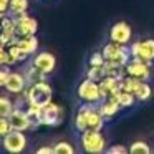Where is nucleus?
Masks as SVG:
<instances>
[{
    "mask_svg": "<svg viewBox=\"0 0 154 154\" xmlns=\"http://www.w3.org/2000/svg\"><path fill=\"white\" fill-rule=\"evenodd\" d=\"M25 94H27L28 104H35V106L45 108L47 104L51 103L53 91H51V86L47 81H37V83H32L25 90Z\"/></svg>",
    "mask_w": 154,
    "mask_h": 154,
    "instance_id": "1",
    "label": "nucleus"
},
{
    "mask_svg": "<svg viewBox=\"0 0 154 154\" xmlns=\"http://www.w3.org/2000/svg\"><path fill=\"white\" fill-rule=\"evenodd\" d=\"M81 146L86 152L90 154H100V152H104V146H106V141H104L101 131H96V129H86L81 133Z\"/></svg>",
    "mask_w": 154,
    "mask_h": 154,
    "instance_id": "2",
    "label": "nucleus"
},
{
    "mask_svg": "<svg viewBox=\"0 0 154 154\" xmlns=\"http://www.w3.org/2000/svg\"><path fill=\"white\" fill-rule=\"evenodd\" d=\"M37 30H38V22L33 17H30L27 12L15 17V37H14V40H22V38L32 37V35L37 33Z\"/></svg>",
    "mask_w": 154,
    "mask_h": 154,
    "instance_id": "3",
    "label": "nucleus"
},
{
    "mask_svg": "<svg viewBox=\"0 0 154 154\" xmlns=\"http://www.w3.org/2000/svg\"><path fill=\"white\" fill-rule=\"evenodd\" d=\"M2 146L7 152L10 154H18L27 147V136L23 134V131L12 129L7 136L2 137Z\"/></svg>",
    "mask_w": 154,
    "mask_h": 154,
    "instance_id": "4",
    "label": "nucleus"
},
{
    "mask_svg": "<svg viewBox=\"0 0 154 154\" xmlns=\"http://www.w3.org/2000/svg\"><path fill=\"white\" fill-rule=\"evenodd\" d=\"M78 96L85 101V103H98L101 98V91H100V83L94 80H86L78 86Z\"/></svg>",
    "mask_w": 154,
    "mask_h": 154,
    "instance_id": "5",
    "label": "nucleus"
},
{
    "mask_svg": "<svg viewBox=\"0 0 154 154\" xmlns=\"http://www.w3.org/2000/svg\"><path fill=\"white\" fill-rule=\"evenodd\" d=\"M129 53L133 58H139L144 61H152L154 60V40H143V42H134L129 47Z\"/></svg>",
    "mask_w": 154,
    "mask_h": 154,
    "instance_id": "6",
    "label": "nucleus"
},
{
    "mask_svg": "<svg viewBox=\"0 0 154 154\" xmlns=\"http://www.w3.org/2000/svg\"><path fill=\"white\" fill-rule=\"evenodd\" d=\"M101 53H103L104 58H106V61H119V63H123V65H128L129 55H131V53H128V50L124 48V45L114 43V42L104 45V48H103Z\"/></svg>",
    "mask_w": 154,
    "mask_h": 154,
    "instance_id": "7",
    "label": "nucleus"
},
{
    "mask_svg": "<svg viewBox=\"0 0 154 154\" xmlns=\"http://www.w3.org/2000/svg\"><path fill=\"white\" fill-rule=\"evenodd\" d=\"M128 68V75L134 78H139L141 81H147L151 78V61H144L139 58H133V60L128 61L126 65Z\"/></svg>",
    "mask_w": 154,
    "mask_h": 154,
    "instance_id": "8",
    "label": "nucleus"
},
{
    "mask_svg": "<svg viewBox=\"0 0 154 154\" xmlns=\"http://www.w3.org/2000/svg\"><path fill=\"white\" fill-rule=\"evenodd\" d=\"M131 37H133V30H131V27L126 22H118L109 30V40L114 42V43L126 45V43H129Z\"/></svg>",
    "mask_w": 154,
    "mask_h": 154,
    "instance_id": "9",
    "label": "nucleus"
},
{
    "mask_svg": "<svg viewBox=\"0 0 154 154\" xmlns=\"http://www.w3.org/2000/svg\"><path fill=\"white\" fill-rule=\"evenodd\" d=\"M61 118H63V109H61V106L51 101L50 104H47V106L43 108L42 124H45V126H58V124L63 121Z\"/></svg>",
    "mask_w": 154,
    "mask_h": 154,
    "instance_id": "10",
    "label": "nucleus"
},
{
    "mask_svg": "<svg viewBox=\"0 0 154 154\" xmlns=\"http://www.w3.org/2000/svg\"><path fill=\"white\" fill-rule=\"evenodd\" d=\"M100 91H101V98L103 100H106V98H116L123 91L121 80H116L113 76H104L100 81Z\"/></svg>",
    "mask_w": 154,
    "mask_h": 154,
    "instance_id": "11",
    "label": "nucleus"
},
{
    "mask_svg": "<svg viewBox=\"0 0 154 154\" xmlns=\"http://www.w3.org/2000/svg\"><path fill=\"white\" fill-rule=\"evenodd\" d=\"M8 121H10V126L12 129H17V131H27L30 129L32 126V121L27 114V109H22V108H15L14 113L8 116Z\"/></svg>",
    "mask_w": 154,
    "mask_h": 154,
    "instance_id": "12",
    "label": "nucleus"
},
{
    "mask_svg": "<svg viewBox=\"0 0 154 154\" xmlns=\"http://www.w3.org/2000/svg\"><path fill=\"white\" fill-rule=\"evenodd\" d=\"M33 65L38 70H42L43 73L48 75L55 70V66H57V58H55V55L48 53V51H42V53L35 55Z\"/></svg>",
    "mask_w": 154,
    "mask_h": 154,
    "instance_id": "13",
    "label": "nucleus"
},
{
    "mask_svg": "<svg viewBox=\"0 0 154 154\" xmlns=\"http://www.w3.org/2000/svg\"><path fill=\"white\" fill-rule=\"evenodd\" d=\"M27 86V78H25L23 73H17V71H10L8 75V80H7V85H5V90L8 93H14V94H18L25 90Z\"/></svg>",
    "mask_w": 154,
    "mask_h": 154,
    "instance_id": "14",
    "label": "nucleus"
},
{
    "mask_svg": "<svg viewBox=\"0 0 154 154\" xmlns=\"http://www.w3.org/2000/svg\"><path fill=\"white\" fill-rule=\"evenodd\" d=\"M104 71H106V76H113L116 80H123V78L128 76L126 65L119 63V61H106L104 63Z\"/></svg>",
    "mask_w": 154,
    "mask_h": 154,
    "instance_id": "15",
    "label": "nucleus"
},
{
    "mask_svg": "<svg viewBox=\"0 0 154 154\" xmlns=\"http://www.w3.org/2000/svg\"><path fill=\"white\" fill-rule=\"evenodd\" d=\"M121 109V106H119V103H118L116 100H113V98H106L104 100V103L100 106V111H101V114H103L104 118H113L114 114H118V111Z\"/></svg>",
    "mask_w": 154,
    "mask_h": 154,
    "instance_id": "16",
    "label": "nucleus"
},
{
    "mask_svg": "<svg viewBox=\"0 0 154 154\" xmlns=\"http://www.w3.org/2000/svg\"><path fill=\"white\" fill-rule=\"evenodd\" d=\"M14 42H17L18 47H20L27 55H33L35 51L38 50V40H37V37H35V35L27 37V38H22V40H14Z\"/></svg>",
    "mask_w": 154,
    "mask_h": 154,
    "instance_id": "17",
    "label": "nucleus"
},
{
    "mask_svg": "<svg viewBox=\"0 0 154 154\" xmlns=\"http://www.w3.org/2000/svg\"><path fill=\"white\" fill-rule=\"evenodd\" d=\"M23 75H25V78H27V83H30V85L37 83V81H45V78H47V73H43L42 70H38L33 63L25 70Z\"/></svg>",
    "mask_w": 154,
    "mask_h": 154,
    "instance_id": "18",
    "label": "nucleus"
},
{
    "mask_svg": "<svg viewBox=\"0 0 154 154\" xmlns=\"http://www.w3.org/2000/svg\"><path fill=\"white\" fill-rule=\"evenodd\" d=\"M27 114L32 121V126L37 128L42 124V116H43V108L40 106H35V104H28L27 108Z\"/></svg>",
    "mask_w": 154,
    "mask_h": 154,
    "instance_id": "19",
    "label": "nucleus"
},
{
    "mask_svg": "<svg viewBox=\"0 0 154 154\" xmlns=\"http://www.w3.org/2000/svg\"><path fill=\"white\" fill-rule=\"evenodd\" d=\"M113 100H116L118 103H119L121 109H123V108L134 106V101H136L137 98H136V94H134V93H129V91H121V93L118 94L116 98H113Z\"/></svg>",
    "mask_w": 154,
    "mask_h": 154,
    "instance_id": "20",
    "label": "nucleus"
},
{
    "mask_svg": "<svg viewBox=\"0 0 154 154\" xmlns=\"http://www.w3.org/2000/svg\"><path fill=\"white\" fill-rule=\"evenodd\" d=\"M2 35L8 37L10 40H14L15 37V18L12 17H5L2 18Z\"/></svg>",
    "mask_w": 154,
    "mask_h": 154,
    "instance_id": "21",
    "label": "nucleus"
},
{
    "mask_svg": "<svg viewBox=\"0 0 154 154\" xmlns=\"http://www.w3.org/2000/svg\"><path fill=\"white\" fill-rule=\"evenodd\" d=\"M17 108V104H15V101H12L8 96H2L0 98V114L5 118H8L12 113H14V109Z\"/></svg>",
    "mask_w": 154,
    "mask_h": 154,
    "instance_id": "22",
    "label": "nucleus"
},
{
    "mask_svg": "<svg viewBox=\"0 0 154 154\" xmlns=\"http://www.w3.org/2000/svg\"><path fill=\"white\" fill-rule=\"evenodd\" d=\"M143 81L139 78H134V76H129L128 75L126 78L121 80V86H123V91H129V93H136V90L139 88V85Z\"/></svg>",
    "mask_w": 154,
    "mask_h": 154,
    "instance_id": "23",
    "label": "nucleus"
},
{
    "mask_svg": "<svg viewBox=\"0 0 154 154\" xmlns=\"http://www.w3.org/2000/svg\"><path fill=\"white\" fill-rule=\"evenodd\" d=\"M129 152L131 154H149L151 147L146 141H134L129 146Z\"/></svg>",
    "mask_w": 154,
    "mask_h": 154,
    "instance_id": "24",
    "label": "nucleus"
},
{
    "mask_svg": "<svg viewBox=\"0 0 154 154\" xmlns=\"http://www.w3.org/2000/svg\"><path fill=\"white\" fill-rule=\"evenodd\" d=\"M104 76H106L104 65H101V66H90V70H88V73H86V78L94 80V81H98V83H100Z\"/></svg>",
    "mask_w": 154,
    "mask_h": 154,
    "instance_id": "25",
    "label": "nucleus"
},
{
    "mask_svg": "<svg viewBox=\"0 0 154 154\" xmlns=\"http://www.w3.org/2000/svg\"><path fill=\"white\" fill-rule=\"evenodd\" d=\"M28 10V0H14L10 4V12L17 17Z\"/></svg>",
    "mask_w": 154,
    "mask_h": 154,
    "instance_id": "26",
    "label": "nucleus"
},
{
    "mask_svg": "<svg viewBox=\"0 0 154 154\" xmlns=\"http://www.w3.org/2000/svg\"><path fill=\"white\" fill-rule=\"evenodd\" d=\"M134 94H136V98H137L139 101H147V100L151 98V94H152V90H151V86L146 83V81H143V83L139 85V88L136 90V93H134Z\"/></svg>",
    "mask_w": 154,
    "mask_h": 154,
    "instance_id": "27",
    "label": "nucleus"
},
{
    "mask_svg": "<svg viewBox=\"0 0 154 154\" xmlns=\"http://www.w3.org/2000/svg\"><path fill=\"white\" fill-rule=\"evenodd\" d=\"M53 147H55V154H73L75 152L73 144L68 143V141H58Z\"/></svg>",
    "mask_w": 154,
    "mask_h": 154,
    "instance_id": "28",
    "label": "nucleus"
},
{
    "mask_svg": "<svg viewBox=\"0 0 154 154\" xmlns=\"http://www.w3.org/2000/svg\"><path fill=\"white\" fill-rule=\"evenodd\" d=\"M0 61H2V65H7V66H10V65H15V63H17V61L14 60V57L8 53L7 47H2V48H0Z\"/></svg>",
    "mask_w": 154,
    "mask_h": 154,
    "instance_id": "29",
    "label": "nucleus"
},
{
    "mask_svg": "<svg viewBox=\"0 0 154 154\" xmlns=\"http://www.w3.org/2000/svg\"><path fill=\"white\" fill-rule=\"evenodd\" d=\"M10 131H12V126H10V121H8V118L2 116V119H0V136H2V137L7 136Z\"/></svg>",
    "mask_w": 154,
    "mask_h": 154,
    "instance_id": "30",
    "label": "nucleus"
},
{
    "mask_svg": "<svg viewBox=\"0 0 154 154\" xmlns=\"http://www.w3.org/2000/svg\"><path fill=\"white\" fill-rule=\"evenodd\" d=\"M106 63V58L103 57V53H93L90 58V66H101Z\"/></svg>",
    "mask_w": 154,
    "mask_h": 154,
    "instance_id": "31",
    "label": "nucleus"
},
{
    "mask_svg": "<svg viewBox=\"0 0 154 154\" xmlns=\"http://www.w3.org/2000/svg\"><path fill=\"white\" fill-rule=\"evenodd\" d=\"M108 154H126L128 147L123 146V144H116V146H111L109 149H106Z\"/></svg>",
    "mask_w": 154,
    "mask_h": 154,
    "instance_id": "32",
    "label": "nucleus"
},
{
    "mask_svg": "<svg viewBox=\"0 0 154 154\" xmlns=\"http://www.w3.org/2000/svg\"><path fill=\"white\" fill-rule=\"evenodd\" d=\"M8 75H10V71H8L7 65H2V71H0V86L2 88H5V85H7Z\"/></svg>",
    "mask_w": 154,
    "mask_h": 154,
    "instance_id": "33",
    "label": "nucleus"
},
{
    "mask_svg": "<svg viewBox=\"0 0 154 154\" xmlns=\"http://www.w3.org/2000/svg\"><path fill=\"white\" fill-rule=\"evenodd\" d=\"M53 152H55V147H50V146H43L37 149V154H53Z\"/></svg>",
    "mask_w": 154,
    "mask_h": 154,
    "instance_id": "34",
    "label": "nucleus"
}]
</instances>
